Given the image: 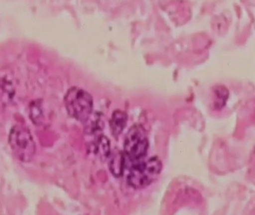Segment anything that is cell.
I'll return each instance as SVG.
<instances>
[{"instance_id": "obj_1", "label": "cell", "mask_w": 255, "mask_h": 215, "mask_svg": "<svg viewBox=\"0 0 255 215\" xmlns=\"http://www.w3.org/2000/svg\"><path fill=\"white\" fill-rule=\"evenodd\" d=\"M67 112L79 121H88L92 114L94 100L88 91L79 87H72L64 96Z\"/></svg>"}, {"instance_id": "obj_2", "label": "cell", "mask_w": 255, "mask_h": 215, "mask_svg": "<svg viewBox=\"0 0 255 215\" xmlns=\"http://www.w3.org/2000/svg\"><path fill=\"white\" fill-rule=\"evenodd\" d=\"M8 143L15 157L22 162L32 160L36 152V144L31 132L23 125H15L10 129Z\"/></svg>"}, {"instance_id": "obj_3", "label": "cell", "mask_w": 255, "mask_h": 215, "mask_svg": "<svg viewBox=\"0 0 255 215\" xmlns=\"http://www.w3.org/2000/svg\"><path fill=\"white\" fill-rule=\"evenodd\" d=\"M161 171V161L154 156L133 165L128 176V183L133 189H144L158 178Z\"/></svg>"}, {"instance_id": "obj_4", "label": "cell", "mask_w": 255, "mask_h": 215, "mask_svg": "<svg viewBox=\"0 0 255 215\" xmlns=\"http://www.w3.org/2000/svg\"><path fill=\"white\" fill-rule=\"evenodd\" d=\"M148 148L146 131L142 125H134L129 129L124 141V151L129 159L139 162L145 157Z\"/></svg>"}, {"instance_id": "obj_5", "label": "cell", "mask_w": 255, "mask_h": 215, "mask_svg": "<svg viewBox=\"0 0 255 215\" xmlns=\"http://www.w3.org/2000/svg\"><path fill=\"white\" fill-rule=\"evenodd\" d=\"M128 116L125 111L122 110H115L110 120V126L112 134L118 137L124 131L127 123Z\"/></svg>"}, {"instance_id": "obj_6", "label": "cell", "mask_w": 255, "mask_h": 215, "mask_svg": "<svg viewBox=\"0 0 255 215\" xmlns=\"http://www.w3.org/2000/svg\"><path fill=\"white\" fill-rule=\"evenodd\" d=\"M124 163H125V160H124V156L122 152L120 151L119 150H115L111 154L110 163H109L111 172L115 177H120L123 175Z\"/></svg>"}, {"instance_id": "obj_7", "label": "cell", "mask_w": 255, "mask_h": 215, "mask_svg": "<svg viewBox=\"0 0 255 215\" xmlns=\"http://www.w3.org/2000/svg\"><path fill=\"white\" fill-rule=\"evenodd\" d=\"M95 150L100 157L106 159L111 156V145L107 137L100 135L95 142Z\"/></svg>"}, {"instance_id": "obj_8", "label": "cell", "mask_w": 255, "mask_h": 215, "mask_svg": "<svg viewBox=\"0 0 255 215\" xmlns=\"http://www.w3.org/2000/svg\"><path fill=\"white\" fill-rule=\"evenodd\" d=\"M214 96H215L214 107L217 109H221L222 108L224 107L227 101L229 91L224 85H218L214 89Z\"/></svg>"}]
</instances>
